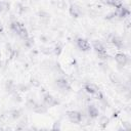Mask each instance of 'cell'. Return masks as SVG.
I'll return each instance as SVG.
<instances>
[{
	"mask_svg": "<svg viewBox=\"0 0 131 131\" xmlns=\"http://www.w3.org/2000/svg\"><path fill=\"white\" fill-rule=\"evenodd\" d=\"M87 115H88L89 118H96L99 115V111H98V108L95 105L90 104L87 107Z\"/></svg>",
	"mask_w": 131,
	"mask_h": 131,
	"instance_id": "9",
	"label": "cell"
},
{
	"mask_svg": "<svg viewBox=\"0 0 131 131\" xmlns=\"http://www.w3.org/2000/svg\"><path fill=\"white\" fill-rule=\"evenodd\" d=\"M115 59H116L117 63L120 64V66H126L129 62V57L125 53H122V52L117 53L116 56H115Z\"/></svg>",
	"mask_w": 131,
	"mask_h": 131,
	"instance_id": "3",
	"label": "cell"
},
{
	"mask_svg": "<svg viewBox=\"0 0 131 131\" xmlns=\"http://www.w3.org/2000/svg\"><path fill=\"white\" fill-rule=\"evenodd\" d=\"M43 101H44L45 105H46V106H49V107L54 106V105L57 103L56 99H55L51 94H49V93L44 94V96H43Z\"/></svg>",
	"mask_w": 131,
	"mask_h": 131,
	"instance_id": "4",
	"label": "cell"
},
{
	"mask_svg": "<svg viewBox=\"0 0 131 131\" xmlns=\"http://www.w3.org/2000/svg\"><path fill=\"white\" fill-rule=\"evenodd\" d=\"M77 45H78V47H79L81 50H83V51H88V50L90 49V44H89V42H88L86 39H83V38H79V39L77 40Z\"/></svg>",
	"mask_w": 131,
	"mask_h": 131,
	"instance_id": "8",
	"label": "cell"
},
{
	"mask_svg": "<svg viewBox=\"0 0 131 131\" xmlns=\"http://www.w3.org/2000/svg\"><path fill=\"white\" fill-rule=\"evenodd\" d=\"M4 8H5V3L4 2H0V13L4 10Z\"/></svg>",
	"mask_w": 131,
	"mask_h": 131,
	"instance_id": "15",
	"label": "cell"
},
{
	"mask_svg": "<svg viewBox=\"0 0 131 131\" xmlns=\"http://www.w3.org/2000/svg\"><path fill=\"white\" fill-rule=\"evenodd\" d=\"M36 113H39V114H43L46 112V106L45 105H40V104H36V106L33 108Z\"/></svg>",
	"mask_w": 131,
	"mask_h": 131,
	"instance_id": "13",
	"label": "cell"
},
{
	"mask_svg": "<svg viewBox=\"0 0 131 131\" xmlns=\"http://www.w3.org/2000/svg\"><path fill=\"white\" fill-rule=\"evenodd\" d=\"M10 28L20 38H23V39H27L28 38V32H27L25 26L23 24H20L19 21H17V20L12 21L11 25H10Z\"/></svg>",
	"mask_w": 131,
	"mask_h": 131,
	"instance_id": "1",
	"label": "cell"
},
{
	"mask_svg": "<svg viewBox=\"0 0 131 131\" xmlns=\"http://www.w3.org/2000/svg\"><path fill=\"white\" fill-rule=\"evenodd\" d=\"M99 123H100L101 126H105V125L108 123V119H107L106 117H101L100 120H99Z\"/></svg>",
	"mask_w": 131,
	"mask_h": 131,
	"instance_id": "14",
	"label": "cell"
},
{
	"mask_svg": "<svg viewBox=\"0 0 131 131\" xmlns=\"http://www.w3.org/2000/svg\"><path fill=\"white\" fill-rule=\"evenodd\" d=\"M57 87L60 89V90H70V85H69V82L67 79L64 78H58L56 81H55Z\"/></svg>",
	"mask_w": 131,
	"mask_h": 131,
	"instance_id": "6",
	"label": "cell"
},
{
	"mask_svg": "<svg viewBox=\"0 0 131 131\" xmlns=\"http://www.w3.org/2000/svg\"><path fill=\"white\" fill-rule=\"evenodd\" d=\"M117 9H116V11H115V13H116V15L118 16V17H125V16H128L129 15V9L127 8V7H125V6H123L122 4L121 5H119L118 7H116Z\"/></svg>",
	"mask_w": 131,
	"mask_h": 131,
	"instance_id": "5",
	"label": "cell"
},
{
	"mask_svg": "<svg viewBox=\"0 0 131 131\" xmlns=\"http://www.w3.org/2000/svg\"><path fill=\"white\" fill-rule=\"evenodd\" d=\"M111 42H112V43L114 44V46L117 47V48H122V47L124 46V41H123V39H122L121 37H119V36H113L112 39H111Z\"/></svg>",
	"mask_w": 131,
	"mask_h": 131,
	"instance_id": "11",
	"label": "cell"
},
{
	"mask_svg": "<svg viewBox=\"0 0 131 131\" xmlns=\"http://www.w3.org/2000/svg\"><path fill=\"white\" fill-rule=\"evenodd\" d=\"M70 13H71V15L74 16V17H79V16L82 14V9H81L78 5L72 4V5L70 6Z\"/></svg>",
	"mask_w": 131,
	"mask_h": 131,
	"instance_id": "10",
	"label": "cell"
},
{
	"mask_svg": "<svg viewBox=\"0 0 131 131\" xmlns=\"http://www.w3.org/2000/svg\"><path fill=\"white\" fill-rule=\"evenodd\" d=\"M93 49L96 51V53L105 50V48L103 47V45H102L100 42H98V41H94V42H93Z\"/></svg>",
	"mask_w": 131,
	"mask_h": 131,
	"instance_id": "12",
	"label": "cell"
},
{
	"mask_svg": "<svg viewBox=\"0 0 131 131\" xmlns=\"http://www.w3.org/2000/svg\"><path fill=\"white\" fill-rule=\"evenodd\" d=\"M84 90H85L86 93H88V94H90V95H94L96 92L99 91L98 87H97L95 84H93V83H87V84L84 86Z\"/></svg>",
	"mask_w": 131,
	"mask_h": 131,
	"instance_id": "7",
	"label": "cell"
},
{
	"mask_svg": "<svg viewBox=\"0 0 131 131\" xmlns=\"http://www.w3.org/2000/svg\"><path fill=\"white\" fill-rule=\"evenodd\" d=\"M68 118L72 123L79 124L82 122V114L77 112V111H72L68 113Z\"/></svg>",
	"mask_w": 131,
	"mask_h": 131,
	"instance_id": "2",
	"label": "cell"
}]
</instances>
